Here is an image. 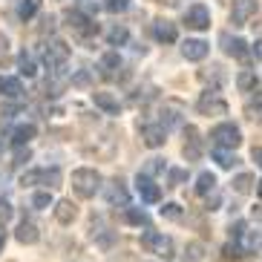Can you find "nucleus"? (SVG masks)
Listing matches in <instances>:
<instances>
[{
    "instance_id": "2eb2a0df",
    "label": "nucleus",
    "mask_w": 262,
    "mask_h": 262,
    "mask_svg": "<svg viewBox=\"0 0 262 262\" xmlns=\"http://www.w3.org/2000/svg\"><path fill=\"white\" fill-rule=\"evenodd\" d=\"M0 95H3V98H20V95H24V84H20V78L0 75Z\"/></svg>"
},
{
    "instance_id": "dca6fc26",
    "label": "nucleus",
    "mask_w": 262,
    "mask_h": 262,
    "mask_svg": "<svg viewBox=\"0 0 262 262\" xmlns=\"http://www.w3.org/2000/svg\"><path fill=\"white\" fill-rule=\"evenodd\" d=\"M107 202H110V205H121V208L130 205V193H127V187H124L118 179L107 185Z\"/></svg>"
},
{
    "instance_id": "473e14b6",
    "label": "nucleus",
    "mask_w": 262,
    "mask_h": 262,
    "mask_svg": "<svg viewBox=\"0 0 262 262\" xmlns=\"http://www.w3.org/2000/svg\"><path fill=\"white\" fill-rule=\"evenodd\" d=\"M162 216L170 219V222H179L182 219V208H179L176 202H167V205H162Z\"/></svg>"
},
{
    "instance_id": "39448f33",
    "label": "nucleus",
    "mask_w": 262,
    "mask_h": 262,
    "mask_svg": "<svg viewBox=\"0 0 262 262\" xmlns=\"http://www.w3.org/2000/svg\"><path fill=\"white\" fill-rule=\"evenodd\" d=\"M185 24H187V29H196V32L208 29L210 26V9L205 6V3H193L185 12Z\"/></svg>"
},
{
    "instance_id": "423d86ee",
    "label": "nucleus",
    "mask_w": 262,
    "mask_h": 262,
    "mask_svg": "<svg viewBox=\"0 0 262 262\" xmlns=\"http://www.w3.org/2000/svg\"><path fill=\"white\" fill-rule=\"evenodd\" d=\"M136 190H139L141 202H147V205H156V202L162 199V190H159V185H156V182L147 176V173H139V176H136Z\"/></svg>"
},
{
    "instance_id": "5701e85b",
    "label": "nucleus",
    "mask_w": 262,
    "mask_h": 262,
    "mask_svg": "<svg viewBox=\"0 0 262 262\" xmlns=\"http://www.w3.org/2000/svg\"><path fill=\"white\" fill-rule=\"evenodd\" d=\"M213 159H216V164L222 170H231L233 164L239 162L236 156H233V150H225V147H213Z\"/></svg>"
},
{
    "instance_id": "aec40b11",
    "label": "nucleus",
    "mask_w": 262,
    "mask_h": 262,
    "mask_svg": "<svg viewBox=\"0 0 262 262\" xmlns=\"http://www.w3.org/2000/svg\"><path fill=\"white\" fill-rule=\"evenodd\" d=\"M35 133H38V127H35V124H17L15 130H12V144H15V147L29 144V141L35 139Z\"/></svg>"
},
{
    "instance_id": "20e7f679",
    "label": "nucleus",
    "mask_w": 262,
    "mask_h": 262,
    "mask_svg": "<svg viewBox=\"0 0 262 262\" xmlns=\"http://www.w3.org/2000/svg\"><path fill=\"white\" fill-rule=\"evenodd\" d=\"M67 61H70V47H67L63 40L52 38V40L47 43V49H43V63H47L52 72H58Z\"/></svg>"
},
{
    "instance_id": "58836bf2",
    "label": "nucleus",
    "mask_w": 262,
    "mask_h": 262,
    "mask_svg": "<svg viewBox=\"0 0 262 262\" xmlns=\"http://www.w3.org/2000/svg\"><path fill=\"white\" fill-rule=\"evenodd\" d=\"M9 216H12V208H9V202H6V199H0V219L6 222Z\"/></svg>"
},
{
    "instance_id": "a878e982",
    "label": "nucleus",
    "mask_w": 262,
    "mask_h": 262,
    "mask_svg": "<svg viewBox=\"0 0 262 262\" xmlns=\"http://www.w3.org/2000/svg\"><path fill=\"white\" fill-rule=\"evenodd\" d=\"M124 219H127L130 225H139V228H150V216H147L141 208H130V205H127V213H124Z\"/></svg>"
},
{
    "instance_id": "b1692460",
    "label": "nucleus",
    "mask_w": 262,
    "mask_h": 262,
    "mask_svg": "<svg viewBox=\"0 0 262 262\" xmlns=\"http://www.w3.org/2000/svg\"><path fill=\"white\" fill-rule=\"evenodd\" d=\"M213 190H216V176L213 173H199V179H196V193L199 196H210Z\"/></svg>"
},
{
    "instance_id": "49530a36",
    "label": "nucleus",
    "mask_w": 262,
    "mask_h": 262,
    "mask_svg": "<svg viewBox=\"0 0 262 262\" xmlns=\"http://www.w3.org/2000/svg\"><path fill=\"white\" fill-rule=\"evenodd\" d=\"M256 193H259V199H262V179L256 182Z\"/></svg>"
},
{
    "instance_id": "ddd939ff",
    "label": "nucleus",
    "mask_w": 262,
    "mask_h": 262,
    "mask_svg": "<svg viewBox=\"0 0 262 262\" xmlns=\"http://www.w3.org/2000/svg\"><path fill=\"white\" fill-rule=\"evenodd\" d=\"M185 136H187V141H185V159H187V162H199V159H202V139H199V130H196V127H187Z\"/></svg>"
},
{
    "instance_id": "a18cd8bd",
    "label": "nucleus",
    "mask_w": 262,
    "mask_h": 262,
    "mask_svg": "<svg viewBox=\"0 0 262 262\" xmlns=\"http://www.w3.org/2000/svg\"><path fill=\"white\" fill-rule=\"evenodd\" d=\"M251 216H254L256 222H262V208H254V210H251Z\"/></svg>"
},
{
    "instance_id": "9b49d317",
    "label": "nucleus",
    "mask_w": 262,
    "mask_h": 262,
    "mask_svg": "<svg viewBox=\"0 0 262 262\" xmlns=\"http://www.w3.org/2000/svg\"><path fill=\"white\" fill-rule=\"evenodd\" d=\"M208 52H210V47L199 38H187L185 43H182V55H185L187 61H205Z\"/></svg>"
},
{
    "instance_id": "cd10ccee",
    "label": "nucleus",
    "mask_w": 262,
    "mask_h": 262,
    "mask_svg": "<svg viewBox=\"0 0 262 262\" xmlns=\"http://www.w3.org/2000/svg\"><path fill=\"white\" fill-rule=\"evenodd\" d=\"M107 40H110V47H124L130 40V32H127V26H113L107 32Z\"/></svg>"
},
{
    "instance_id": "4c0bfd02",
    "label": "nucleus",
    "mask_w": 262,
    "mask_h": 262,
    "mask_svg": "<svg viewBox=\"0 0 262 262\" xmlns=\"http://www.w3.org/2000/svg\"><path fill=\"white\" fill-rule=\"evenodd\" d=\"M38 176H40V170H29V173H24V176H20V185H35V182H38Z\"/></svg>"
},
{
    "instance_id": "412c9836",
    "label": "nucleus",
    "mask_w": 262,
    "mask_h": 262,
    "mask_svg": "<svg viewBox=\"0 0 262 262\" xmlns=\"http://www.w3.org/2000/svg\"><path fill=\"white\" fill-rule=\"evenodd\" d=\"M98 67H101V72H104L107 78H116L118 70H121V55H118V52H107L104 58H101Z\"/></svg>"
},
{
    "instance_id": "4468645a",
    "label": "nucleus",
    "mask_w": 262,
    "mask_h": 262,
    "mask_svg": "<svg viewBox=\"0 0 262 262\" xmlns=\"http://www.w3.org/2000/svg\"><path fill=\"white\" fill-rule=\"evenodd\" d=\"M222 43H225V52L231 55V58H236V61H242V63H248V43L242 38H231L228 32L222 35Z\"/></svg>"
},
{
    "instance_id": "c9c22d12",
    "label": "nucleus",
    "mask_w": 262,
    "mask_h": 262,
    "mask_svg": "<svg viewBox=\"0 0 262 262\" xmlns=\"http://www.w3.org/2000/svg\"><path fill=\"white\" fill-rule=\"evenodd\" d=\"M127 6H130V0H104V9L107 12H124Z\"/></svg>"
},
{
    "instance_id": "f03ea898",
    "label": "nucleus",
    "mask_w": 262,
    "mask_h": 262,
    "mask_svg": "<svg viewBox=\"0 0 262 262\" xmlns=\"http://www.w3.org/2000/svg\"><path fill=\"white\" fill-rule=\"evenodd\" d=\"M141 248H147L150 254L162 256V259H173V254H176L173 239H170L167 233H162V231H153V228H147V231L141 233Z\"/></svg>"
},
{
    "instance_id": "7c9ffc66",
    "label": "nucleus",
    "mask_w": 262,
    "mask_h": 262,
    "mask_svg": "<svg viewBox=\"0 0 262 262\" xmlns=\"http://www.w3.org/2000/svg\"><path fill=\"white\" fill-rule=\"evenodd\" d=\"M40 185H47V187H58L61 185V170L52 167V170H40V176H38Z\"/></svg>"
},
{
    "instance_id": "2f4dec72",
    "label": "nucleus",
    "mask_w": 262,
    "mask_h": 262,
    "mask_svg": "<svg viewBox=\"0 0 262 262\" xmlns=\"http://www.w3.org/2000/svg\"><path fill=\"white\" fill-rule=\"evenodd\" d=\"M32 208H38V210H47V208H55V202H52V193L49 190H40L32 196Z\"/></svg>"
},
{
    "instance_id": "37998d69",
    "label": "nucleus",
    "mask_w": 262,
    "mask_h": 262,
    "mask_svg": "<svg viewBox=\"0 0 262 262\" xmlns=\"http://www.w3.org/2000/svg\"><path fill=\"white\" fill-rule=\"evenodd\" d=\"M3 245H6V228L0 225V254H3Z\"/></svg>"
},
{
    "instance_id": "c03bdc74",
    "label": "nucleus",
    "mask_w": 262,
    "mask_h": 262,
    "mask_svg": "<svg viewBox=\"0 0 262 262\" xmlns=\"http://www.w3.org/2000/svg\"><path fill=\"white\" fill-rule=\"evenodd\" d=\"M254 55L262 61V40H256V43H254Z\"/></svg>"
},
{
    "instance_id": "f704fd0d",
    "label": "nucleus",
    "mask_w": 262,
    "mask_h": 262,
    "mask_svg": "<svg viewBox=\"0 0 262 262\" xmlns=\"http://www.w3.org/2000/svg\"><path fill=\"white\" fill-rule=\"evenodd\" d=\"M202 251H205V248H202V242H190V245H187V251H185V259L187 262H202V256H205V254H202Z\"/></svg>"
},
{
    "instance_id": "1a4fd4ad",
    "label": "nucleus",
    "mask_w": 262,
    "mask_h": 262,
    "mask_svg": "<svg viewBox=\"0 0 262 262\" xmlns=\"http://www.w3.org/2000/svg\"><path fill=\"white\" fill-rule=\"evenodd\" d=\"M199 113L202 116H225L228 113V104H225L222 98H219V93H205L199 98Z\"/></svg>"
},
{
    "instance_id": "7ed1b4c3",
    "label": "nucleus",
    "mask_w": 262,
    "mask_h": 262,
    "mask_svg": "<svg viewBox=\"0 0 262 262\" xmlns=\"http://www.w3.org/2000/svg\"><path fill=\"white\" fill-rule=\"evenodd\" d=\"M210 141H213V147H225V150H236V147L242 144V133H239V127H236V124L222 121V124H216L213 130H210Z\"/></svg>"
},
{
    "instance_id": "e433bc0d",
    "label": "nucleus",
    "mask_w": 262,
    "mask_h": 262,
    "mask_svg": "<svg viewBox=\"0 0 262 262\" xmlns=\"http://www.w3.org/2000/svg\"><path fill=\"white\" fill-rule=\"evenodd\" d=\"M162 170H164L162 159H150V162H147V167H144V173H147V176H156V173H162Z\"/></svg>"
},
{
    "instance_id": "6e6552de",
    "label": "nucleus",
    "mask_w": 262,
    "mask_h": 262,
    "mask_svg": "<svg viewBox=\"0 0 262 262\" xmlns=\"http://www.w3.org/2000/svg\"><path fill=\"white\" fill-rule=\"evenodd\" d=\"M141 141H144L150 150L162 147L164 141H167V127H164V124H144V127H141Z\"/></svg>"
},
{
    "instance_id": "c85d7f7f",
    "label": "nucleus",
    "mask_w": 262,
    "mask_h": 262,
    "mask_svg": "<svg viewBox=\"0 0 262 262\" xmlns=\"http://www.w3.org/2000/svg\"><path fill=\"white\" fill-rule=\"evenodd\" d=\"M38 0H20V3H17V17H20V20H32V17L38 15Z\"/></svg>"
},
{
    "instance_id": "9d476101",
    "label": "nucleus",
    "mask_w": 262,
    "mask_h": 262,
    "mask_svg": "<svg viewBox=\"0 0 262 262\" xmlns=\"http://www.w3.org/2000/svg\"><path fill=\"white\" fill-rule=\"evenodd\" d=\"M67 20H70V29L78 32V35H95L98 32V24H95L93 17H86L84 12H70Z\"/></svg>"
},
{
    "instance_id": "0eeeda50",
    "label": "nucleus",
    "mask_w": 262,
    "mask_h": 262,
    "mask_svg": "<svg viewBox=\"0 0 262 262\" xmlns=\"http://www.w3.org/2000/svg\"><path fill=\"white\" fill-rule=\"evenodd\" d=\"M254 15H256V0H233V6H231L233 26H245Z\"/></svg>"
},
{
    "instance_id": "f3484780",
    "label": "nucleus",
    "mask_w": 262,
    "mask_h": 262,
    "mask_svg": "<svg viewBox=\"0 0 262 262\" xmlns=\"http://www.w3.org/2000/svg\"><path fill=\"white\" fill-rule=\"evenodd\" d=\"M75 216H78V208L72 205V199L55 202V219H58L61 225H72L75 222Z\"/></svg>"
},
{
    "instance_id": "f257e3e1",
    "label": "nucleus",
    "mask_w": 262,
    "mask_h": 262,
    "mask_svg": "<svg viewBox=\"0 0 262 262\" xmlns=\"http://www.w3.org/2000/svg\"><path fill=\"white\" fill-rule=\"evenodd\" d=\"M72 190H75L81 199H93L95 193L101 190V173L93 167L72 170Z\"/></svg>"
},
{
    "instance_id": "393cba45",
    "label": "nucleus",
    "mask_w": 262,
    "mask_h": 262,
    "mask_svg": "<svg viewBox=\"0 0 262 262\" xmlns=\"http://www.w3.org/2000/svg\"><path fill=\"white\" fill-rule=\"evenodd\" d=\"M256 84H259V81H256V75L251 70H242L236 75V86L242 90V93H256Z\"/></svg>"
},
{
    "instance_id": "72a5a7b5",
    "label": "nucleus",
    "mask_w": 262,
    "mask_h": 262,
    "mask_svg": "<svg viewBox=\"0 0 262 262\" xmlns=\"http://www.w3.org/2000/svg\"><path fill=\"white\" fill-rule=\"evenodd\" d=\"M187 179V170H182V167H173V170H167V185L170 187H179L182 182Z\"/></svg>"
},
{
    "instance_id": "c756f323",
    "label": "nucleus",
    "mask_w": 262,
    "mask_h": 262,
    "mask_svg": "<svg viewBox=\"0 0 262 262\" xmlns=\"http://www.w3.org/2000/svg\"><path fill=\"white\" fill-rule=\"evenodd\" d=\"M233 190L242 193V196L251 193V190H254V176H251V173H239V176L233 179Z\"/></svg>"
},
{
    "instance_id": "f8f14e48",
    "label": "nucleus",
    "mask_w": 262,
    "mask_h": 262,
    "mask_svg": "<svg viewBox=\"0 0 262 262\" xmlns=\"http://www.w3.org/2000/svg\"><path fill=\"white\" fill-rule=\"evenodd\" d=\"M153 35H156L159 43H176V40H179L176 24H170V20H164V17H159V20L153 24Z\"/></svg>"
},
{
    "instance_id": "ea45409f",
    "label": "nucleus",
    "mask_w": 262,
    "mask_h": 262,
    "mask_svg": "<svg viewBox=\"0 0 262 262\" xmlns=\"http://www.w3.org/2000/svg\"><path fill=\"white\" fill-rule=\"evenodd\" d=\"M254 110H262V93H256V98L248 104V113H254Z\"/></svg>"
},
{
    "instance_id": "a211bd4d",
    "label": "nucleus",
    "mask_w": 262,
    "mask_h": 262,
    "mask_svg": "<svg viewBox=\"0 0 262 262\" xmlns=\"http://www.w3.org/2000/svg\"><path fill=\"white\" fill-rule=\"evenodd\" d=\"M15 236H17V242H20V245H35V242H38V225L35 222H29V219H24V222L17 225V231H15Z\"/></svg>"
},
{
    "instance_id": "4be33fe9",
    "label": "nucleus",
    "mask_w": 262,
    "mask_h": 262,
    "mask_svg": "<svg viewBox=\"0 0 262 262\" xmlns=\"http://www.w3.org/2000/svg\"><path fill=\"white\" fill-rule=\"evenodd\" d=\"M239 245L245 248V254L259 251V248H262V231H259V228H256V231H245V236L239 239Z\"/></svg>"
},
{
    "instance_id": "bb28decb",
    "label": "nucleus",
    "mask_w": 262,
    "mask_h": 262,
    "mask_svg": "<svg viewBox=\"0 0 262 262\" xmlns=\"http://www.w3.org/2000/svg\"><path fill=\"white\" fill-rule=\"evenodd\" d=\"M17 70H20V75H26V78H35V72H38L35 70V58H32L26 49L17 55Z\"/></svg>"
},
{
    "instance_id": "6ab92c4d",
    "label": "nucleus",
    "mask_w": 262,
    "mask_h": 262,
    "mask_svg": "<svg viewBox=\"0 0 262 262\" xmlns=\"http://www.w3.org/2000/svg\"><path fill=\"white\" fill-rule=\"evenodd\" d=\"M93 104L98 110H104L107 116H118V113H121V104H118L110 93H93Z\"/></svg>"
},
{
    "instance_id": "a19ab883",
    "label": "nucleus",
    "mask_w": 262,
    "mask_h": 262,
    "mask_svg": "<svg viewBox=\"0 0 262 262\" xmlns=\"http://www.w3.org/2000/svg\"><path fill=\"white\" fill-rule=\"evenodd\" d=\"M29 162V150H17V164Z\"/></svg>"
},
{
    "instance_id": "79ce46f5",
    "label": "nucleus",
    "mask_w": 262,
    "mask_h": 262,
    "mask_svg": "<svg viewBox=\"0 0 262 262\" xmlns=\"http://www.w3.org/2000/svg\"><path fill=\"white\" fill-rule=\"evenodd\" d=\"M251 156H254V162L262 167V147H254V153H251Z\"/></svg>"
}]
</instances>
